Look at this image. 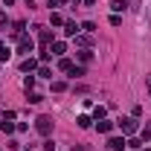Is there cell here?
<instances>
[{
	"label": "cell",
	"mask_w": 151,
	"mask_h": 151,
	"mask_svg": "<svg viewBox=\"0 0 151 151\" xmlns=\"http://www.w3.org/2000/svg\"><path fill=\"white\" fill-rule=\"evenodd\" d=\"M52 90H55V93H61V90H67V84H64V81H52Z\"/></svg>",
	"instance_id": "obj_19"
},
{
	"label": "cell",
	"mask_w": 151,
	"mask_h": 151,
	"mask_svg": "<svg viewBox=\"0 0 151 151\" xmlns=\"http://www.w3.org/2000/svg\"><path fill=\"white\" fill-rule=\"evenodd\" d=\"M96 29V23H90V20H87V23H81V32H93Z\"/></svg>",
	"instance_id": "obj_21"
},
{
	"label": "cell",
	"mask_w": 151,
	"mask_h": 151,
	"mask_svg": "<svg viewBox=\"0 0 151 151\" xmlns=\"http://www.w3.org/2000/svg\"><path fill=\"white\" fill-rule=\"evenodd\" d=\"M111 9H113V15L125 12V9H128V0H113V3H111Z\"/></svg>",
	"instance_id": "obj_7"
},
{
	"label": "cell",
	"mask_w": 151,
	"mask_h": 151,
	"mask_svg": "<svg viewBox=\"0 0 151 151\" xmlns=\"http://www.w3.org/2000/svg\"><path fill=\"white\" fill-rule=\"evenodd\" d=\"M38 76H41V78H50V76H52V73H50L47 67H38Z\"/></svg>",
	"instance_id": "obj_23"
},
{
	"label": "cell",
	"mask_w": 151,
	"mask_h": 151,
	"mask_svg": "<svg viewBox=\"0 0 151 151\" xmlns=\"http://www.w3.org/2000/svg\"><path fill=\"white\" fill-rule=\"evenodd\" d=\"M50 20H52V23H55V26H58V23H64V18H61V15H58V12H52V15H50Z\"/></svg>",
	"instance_id": "obj_20"
},
{
	"label": "cell",
	"mask_w": 151,
	"mask_h": 151,
	"mask_svg": "<svg viewBox=\"0 0 151 151\" xmlns=\"http://www.w3.org/2000/svg\"><path fill=\"white\" fill-rule=\"evenodd\" d=\"M9 26V20H6V15H0V29H6Z\"/></svg>",
	"instance_id": "obj_26"
},
{
	"label": "cell",
	"mask_w": 151,
	"mask_h": 151,
	"mask_svg": "<svg viewBox=\"0 0 151 151\" xmlns=\"http://www.w3.org/2000/svg\"><path fill=\"white\" fill-rule=\"evenodd\" d=\"M76 122H78V128H90V125H93V119H90V116H78Z\"/></svg>",
	"instance_id": "obj_15"
},
{
	"label": "cell",
	"mask_w": 151,
	"mask_h": 151,
	"mask_svg": "<svg viewBox=\"0 0 151 151\" xmlns=\"http://www.w3.org/2000/svg\"><path fill=\"white\" fill-rule=\"evenodd\" d=\"M32 50H35V41H32L29 35H20V38H18V52H23V55H29Z\"/></svg>",
	"instance_id": "obj_3"
},
{
	"label": "cell",
	"mask_w": 151,
	"mask_h": 151,
	"mask_svg": "<svg viewBox=\"0 0 151 151\" xmlns=\"http://www.w3.org/2000/svg\"><path fill=\"white\" fill-rule=\"evenodd\" d=\"M148 32H151V6H148Z\"/></svg>",
	"instance_id": "obj_27"
},
{
	"label": "cell",
	"mask_w": 151,
	"mask_h": 151,
	"mask_svg": "<svg viewBox=\"0 0 151 151\" xmlns=\"http://www.w3.org/2000/svg\"><path fill=\"white\" fill-rule=\"evenodd\" d=\"M20 70H23V73H32V70H38V58H26V61L20 64Z\"/></svg>",
	"instance_id": "obj_6"
},
{
	"label": "cell",
	"mask_w": 151,
	"mask_h": 151,
	"mask_svg": "<svg viewBox=\"0 0 151 151\" xmlns=\"http://www.w3.org/2000/svg\"><path fill=\"white\" fill-rule=\"evenodd\" d=\"M145 151H151V148H145Z\"/></svg>",
	"instance_id": "obj_31"
},
{
	"label": "cell",
	"mask_w": 151,
	"mask_h": 151,
	"mask_svg": "<svg viewBox=\"0 0 151 151\" xmlns=\"http://www.w3.org/2000/svg\"><path fill=\"white\" fill-rule=\"evenodd\" d=\"M50 52H55V55H64V52H67V44H64V41H55V44L50 47Z\"/></svg>",
	"instance_id": "obj_8"
},
{
	"label": "cell",
	"mask_w": 151,
	"mask_h": 151,
	"mask_svg": "<svg viewBox=\"0 0 151 151\" xmlns=\"http://www.w3.org/2000/svg\"><path fill=\"white\" fill-rule=\"evenodd\" d=\"M119 128H122V134H128V137H134L137 134V116H125V119H119Z\"/></svg>",
	"instance_id": "obj_2"
},
{
	"label": "cell",
	"mask_w": 151,
	"mask_h": 151,
	"mask_svg": "<svg viewBox=\"0 0 151 151\" xmlns=\"http://www.w3.org/2000/svg\"><path fill=\"white\" fill-rule=\"evenodd\" d=\"M84 3H87V6H93V3H96V0H84Z\"/></svg>",
	"instance_id": "obj_29"
},
{
	"label": "cell",
	"mask_w": 151,
	"mask_h": 151,
	"mask_svg": "<svg viewBox=\"0 0 151 151\" xmlns=\"http://www.w3.org/2000/svg\"><path fill=\"white\" fill-rule=\"evenodd\" d=\"M78 32H81V26H78V23H76V20H67V23H64V35H70V38H76V35H78Z\"/></svg>",
	"instance_id": "obj_4"
},
{
	"label": "cell",
	"mask_w": 151,
	"mask_h": 151,
	"mask_svg": "<svg viewBox=\"0 0 151 151\" xmlns=\"http://www.w3.org/2000/svg\"><path fill=\"white\" fill-rule=\"evenodd\" d=\"M44 151H55V142H52V139H47V142H44Z\"/></svg>",
	"instance_id": "obj_25"
},
{
	"label": "cell",
	"mask_w": 151,
	"mask_h": 151,
	"mask_svg": "<svg viewBox=\"0 0 151 151\" xmlns=\"http://www.w3.org/2000/svg\"><path fill=\"white\" fill-rule=\"evenodd\" d=\"M96 128H99V134H108L113 128V122H108V119H99V122H96Z\"/></svg>",
	"instance_id": "obj_10"
},
{
	"label": "cell",
	"mask_w": 151,
	"mask_h": 151,
	"mask_svg": "<svg viewBox=\"0 0 151 151\" xmlns=\"http://www.w3.org/2000/svg\"><path fill=\"white\" fill-rule=\"evenodd\" d=\"M125 145H128V142H125L122 137H111V139H108V148H111V151H122Z\"/></svg>",
	"instance_id": "obj_5"
},
{
	"label": "cell",
	"mask_w": 151,
	"mask_h": 151,
	"mask_svg": "<svg viewBox=\"0 0 151 151\" xmlns=\"http://www.w3.org/2000/svg\"><path fill=\"white\" fill-rule=\"evenodd\" d=\"M148 90H151V76H148Z\"/></svg>",
	"instance_id": "obj_30"
},
{
	"label": "cell",
	"mask_w": 151,
	"mask_h": 151,
	"mask_svg": "<svg viewBox=\"0 0 151 151\" xmlns=\"http://www.w3.org/2000/svg\"><path fill=\"white\" fill-rule=\"evenodd\" d=\"M90 58H93V52H90V50H81V52H78V61H84V64H87Z\"/></svg>",
	"instance_id": "obj_17"
},
{
	"label": "cell",
	"mask_w": 151,
	"mask_h": 151,
	"mask_svg": "<svg viewBox=\"0 0 151 151\" xmlns=\"http://www.w3.org/2000/svg\"><path fill=\"white\" fill-rule=\"evenodd\" d=\"M26 99H29V105H38V102H44V96L35 93V90H26Z\"/></svg>",
	"instance_id": "obj_11"
},
{
	"label": "cell",
	"mask_w": 151,
	"mask_h": 151,
	"mask_svg": "<svg viewBox=\"0 0 151 151\" xmlns=\"http://www.w3.org/2000/svg\"><path fill=\"white\" fill-rule=\"evenodd\" d=\"M12 3H15V0H3V6H12Z\"/></svg>",
	"instance_id": "obj_28"
},
{
	"label": "cell",
	"mask_w": 151,
	"mask_h": 151,
	"mask_svg": "<svg viewBox=\"0 0 151 151\" xmlns=\"http://www.w3.org/2000/svg\"><path fill=\"white\" fill-rule=\"evenodd\" d=\"M9 55H12V52H9V47L0 41V61H9Z\"/></svg>",
	"instance_id": "obj_16"
},
{
	"label": "cell",
	"mask_w": 151,
	"mask_h": 151,
	"mask_svg": "<svg viewBox=\"0 0 151 151\" xmlns=\"http://www.w3.org/2000/svg\"><path fill=\"white\" fill-rule=\"evenodd\" d=\"M151 137V122H145V125H142V131H139V139H142V142H145V139H148Z\"/></svg>",
	"instance_id": "obj_14"
},
{
	"label": "cell",
	"mask_w": 151,
	"mask_h": 151,
	"mask_svg": "<svg viewBox=\"0 0 151 151\" xmlns=\"http://www.w3.org/2000/svg\"><path fill=\"white\" fill-rule=\"evenodd\" d=\"M38 38H41V44H52V32H50V29H41Z\"/></svg>",
	"instance_id": "obj_12"
},
{
	"label": "cell",
	"mask_w": 151,
	"mask_h": 151,
	"mask_svg": "<svg viewBox=\"0 0 151 151\" xmlns=\"http://www.w3.org/2000/svg\"><path fill=\"white\" fill-rule=\"evenodd\" d=\"M128 145H131V148H139V145H142V139H137V137H131V139H128Z\"/></svg>",
	"instance_id": "obj_22"
},
{
	"label": "cell",
	"mask_w": 151,
	"mask_h": 151,
	"mask_svg": "<svg viewBox=\"0 0 151 151\" xmlns=\"http://www.w3.org/2000/svg\"><path fill=\"white\" fill-rule=\"evenodd\" d=\"M0 128H3V134H15L18 131V125H12L9 119H0Z\"/></svg>",
	"instance_id": "obj_9"
},
{
	"label": "cell",
	"mask_w": 151,
	"mask_h": 151,
	"mask_svg": "<svg viewBox=\"0 0 151 151\" xmlns=\"http://www.w3.org/2000/svg\"><path fill=\"white\" fill-rule=\"evenodd\" d=\"M58 70L70 73V70H73V61H70V58H61V61H58Z\"/></svg>",
	"instance_id": "obj_13"
},
{
	"label": "cell",
	"mask_w": 151,
	"mask_h": 151,
	"mask_svg": "<svg viewBox=\"0 0 151 151\" xmlns=\"http://www.w3.org/2000/svg\"><path fill=\"white\" fill-rule=\"evenodd\" d=\"M23 87L32 90V87H35V76H26V78H23Z\"/></svg>",
	"instance_id": "obj_18"
},
{
	"label": "cell",
	"mask_w": 151,
	"mask_h": 151,
	"mask_svg": "<svg viewBox=\"0 0 151 151\" xmlns=\"http://www.w3.org/2000/svg\"><path fill=\"white\" fill-rule=\"evenodd\" d=\"M93 116H96V122H99V119H105V108H96Z\"/></svg>",
	"instance_id": "obj_24"
},
{
	"label": "cell",
	"mask_w": 151,
	"mask_h": 151,
	"mask_svg": "<svg viewBox=\"0 0 151 151\" xmlns=\"http://www.w3.org/2000/svg\"><path fill=\"white\" fill-rule=\"evenodd\" d=\"M52 125H55V122H52V116H38V119H35V131L44 134V137H50V134H52Z\"/></svg>",
	"instance_id": "obj_1"
}]
</instances>
